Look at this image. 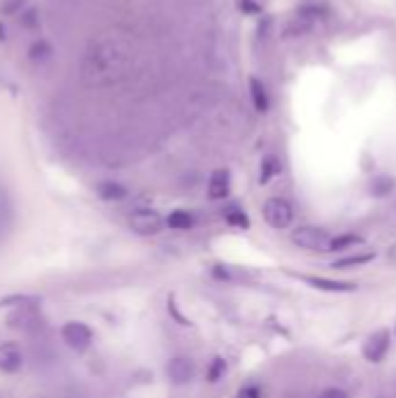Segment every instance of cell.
<instances>
[{
	"label": "cell",
	"instance_id": "cell-1",
	"mask_svg": "<svg viewBox=\"0 0 396 398\" xmlns=\"http://www.w3.org/2000/svg\"><path fill=\"white\" fill-rule=\"evenodd\" d=\"M261 214L268 226L275 230L289 228L291 221H294V207H291V202L287 198H280V196H273V198H268L263 202Z\"/></svg>",
	"mask_w": 396,
	"mask_h": 398
},
{
	"label": "cell",
	"instance_id": "cell-2",
	"mask_svg": "<svg viewBox=\"0 0 396 398\" xmlns=\"http://www.w3.org/2000/svg\"><path fill=\"white\" fill-rule=\"evenodd\" d=\"M291 242H294L298 249H305V251H326L329 249L331 237L319 226H298L291 230Z\"/></svg>",
	"mask_w": 396,
	"mask_h": 398
},
{
	"label": "cell",
	"instance_id": "cell-3",
	"mask_svg": "<svg viewBox=\"0 0 396 398\" xmlns=\"http://www.w3.org/2000/svg\"><path fill=\"white\" fill-rule=\"evenodd\" d=\"M163 223H166L163 216L159 212H154V209H138V212L131 214V219H129L131 230L138 235H145V237L161 233Z\"/></svg>",
	"mask_w": 396,
	"mask_h": 398
},
{
	"label": "cell",
	"instance_id": "cell-4",
	"mask_svg": "<svg viewBox=\"0 0 396 398\" xmlns=\"http://www.w3.org/2000/svg\"><path fill=\"white\" fill-rule=\"evenodd\" d=\"M61 338H64L66 345L75 349V352H85V349L91 345L94 333L85 321H68V324H64V328H61Z\"/></svg>",
	"mask_w": 396,
	"mask_h": 398
},
{
	"label": "cell",
	"instance_id": "cell-5",
	"mask_svg": "<svg viewBox=\"0 0 396 398\" xmlns=\"http://www.w3.org/2000/svg\"><path fill=\"white\" fill-rule=\"evenodd\" d=\"M166 375L173 384H189L196 375V363L191 356H173L166 366Z\"/></svg>",
	"mask_w": 396,
	"mask_h": 398
},
{
	"label": "cell",
	"instance_id": "cell-6",
	"mask_svg": "<svg viewBox=\"0 0 396 398\" xmlns=\"http://www.w3.org/2000/svg\"><path fill=\"white\" fill-rule=\"evenodd\" d=\"M40 324H43V319H40L36 305L15 307V312L8 314V326H10V328H19V331L33 333V331H38Z\"/></svg>",
	"mask_w": 396,
	"mask_h": 398
},
{
	"label": "cell",
	"instance_id": "cell-7",
	"mask_svg": "<svg viewBox=\"0 0 396 398\" xmlns=\"http://www.w3.org/2000/svg\"><path fill=\"white\" fill-rule=\"evenodd\" d=\"M24 368V352L17 342H0V373L15 375Z\"/></svg>",
	"mask_w": 396,
	"mask_h": 398
},
{
	"label": "cell",
	"instance_id": "cell-8",
	"mask_svg": "<svg viewBox=\"0 0 396 398\" xmlns=\"http://www.w3.org/2000/svg\"><path fill=\"white\" fill-rule=\"evenodd\" d=\"M389 352V333L387 331H375L364 340V347H361V354H364L366 361L371 363H380L385 359V354Z\"/></svg>",
	"mask_w": 396,
	"mask_h": 398
},
{
	"label": "cell",
	"instance_id": "cell-9",
	"mask_svg": "<svg viewBox=\"0 0 396 398\" xmlns=\"http://www.w3.org/2000/svg\"><path fill=\"white\" fill-rule=\"evenodd\" d=\"M228 193H231V172L219 168V170H214L210 175V179H207V196H210L212 200H224Z\"/></svg>",
	"mask_w": 396,
	"mask_h": 398
},
{
	"label": "cell",
	"instance_id": "cell-10",
	"mask_svg": "<svg viewBox=\"0 0 396 398\" xmlns=\"http://www.w3.org/2000/svg\"><path fill=\"white\" fill-rule=\"evenodd\" d=\"M12 226H15V205H12L8 189L0 186V242L10 235Z\"/></svg>",
	"mask_w": 396,
	"mask_h": 398
},
{
	"label": "cell",
	"instance_id": "cell-11",
	"mask_svg": "<svg viewBox=\"0 0 396 398\" xmlns=\"http://www.w3.org/2000/svg\"><path fill=\"white\" fill-rule=\"evenodd\" d=\"M305 284L315 286L319 291H331V293H350L357 291V286L352 282H338V279H326V277H317V275H301Z\"/></svg>",
	"mask_w": 396,
	"mask_h": 398
},
{
	"label": "cell",
	"instance_id": "cell-12",
	"mask_svg": "<svg viewBox=\"0 0 396 398\" xmlns=\"http://www.w3.org/2000/svg\"><path fill=\"white\" fill-rule=\"evenodd\" d=\"M96 193L101 196L103 200H108V202H117V200H124L129 196L126 191V186L119 184V182H115V179H103L96 184Z\"/></svg>",
	"mask_w": 396,
	"mask_h": 398
},
{
	"label": "cell",
	"instance_id": "cell-13",
	"mask_svg": "<svg viewBox=\"0 0 396 398\" xmlns=\"http://www.w3.org/2000/svg\"><path fill=\"white\" fill-rule=\"evenodd\" d=\"M249 96H252V103H254L256 112H268V108H270L268 91H266V87H263V82L256 80V77L249 80Z\"/></svg>",
	"mask_w": 396,
	"mask_h": 398
},
{
	"label": "cell",
	"instance_id": "cell-14",
	"mask_svg": "<svg viewBox=\"0 0 396 398\" xmlns=\"http://www.w3.org/2000/svg\"><path fill=\"white\" fill-rule=\"evenodd\" d=\"M193 214L189 212V209H173V212L168 214V219H166V223H168V228L173 230H189L193 226Z\"/></svg>",
	"mask_w": 396,
	"mask_h": 398
},
{
	"label": "cell",
	"instance_id": "cell-15",
	"mask_svg": "<svg viewBox=\"0 0 396 398\" xmlns=\"http://www.w3.org/2000/svg\"><path fill=\"white\" fill-rule=\"evenodd\" d=\"M280 170H282L280 159L273 156V154H268V156H263V161H261V175H259V182H261V184H268V182L273 179L275 175H280Z\"/></svg>",
	"mask_w": 396,
	"mask_h": 398
},
{
	"label": "cell",
	"instance_id": "cell-16",
	"mask_svg": "<svg viewBox=\"0 0 396 398\" xmlns=\"http://www.w3.org/2000/svg\"><path fill=\"white\" fill-rule=\"evenodd\" d=\"M312 26L315 24H310V21H305L301 17H294L287 26H284L282 35L284 38H303V35H308L312 31Z\"/></svg>",
	"mask_w": 396,
	"mask_h": 398
},
{
	"label": "cell",
	"instance_id": "cell-17",
	"mask_svg": "<svg viewBox=\"0 0 396 398\" xmlns=\"http://www.w3.org/2000/svg\"><path fill=\"white\" fill-rule=\"evenodd\" d=\"M296 17H301L305 21H310V24H315V21L326 17V5H322V3H305V5L298 7Z\"/></svg>",
	"mask_w": 396,
	"mask_h": 398
},
{
	"label": "cell",
	"instance_id": "cell-18",
	"mask_svg": "<svg viewBox=\"0 0 396 398\" xmlns=\"http://www.w3.org/2000/svg\"><path fill=\"white\" fill-rule=\"evenodd\" d=\"M375 258L373 251H368V254H352V256H345V258H340V261L333 263V268L336 270H347V268H354V265H366V263H371Z\"/></svg>",
	"mask_w": 396,
	"mask_h": 398
},
{
	"label": "cell",
	"instance_id": "cell-19",
	"mask_svg": "<svg viewBox=\"0 0 396 398\" xmlns=\"http://www.w3.org/2000/svg\"><path fill=\"white\" fill-rule=\"evenodd\" d=\"M29 305H38V298L29 296V293H12V296L0 298V307H29Z\"/></svg>",
	"mask_w": 396,
	"mask_h": 398
},
{
	"label": "cell",
	"instance_id": "cell-20",
	"mask_svg": "<svg viewBox=\"0 0 396 398\" xmlns=\"http://www.w3.org/2000/svg\"><path fill=\"white\" fill-rule=\"evenodd\" d=\"M224 219L228 226H235V228H247L249 226V216L242 212L240 207H231L224 212Z\"/></svg>",
	"mask_w": 396,
	"mask_h": 398
},
{
	"label": "cell",
	"instance_id": "cell-21",
	"mask_svg": "<svg viewBox=\"0 0 396 398\" xmlns=\"http://www.w3.org/2000/svg\"><path fill=\"white\" fill-rule=\"evenodd\" d=\"M392 189H394V179L392 177H387V175H380V177H375L371 182V193L373 196H389L392 193Z\"/></svg>",
	"mask_w": 396,
	"mask_h": 398
},
{
	"label": "cell",
	"instance_id": "cell-22",
	"mask_svg": "<svg viewBox=\"0 0 396 398\" xmlns=\"http://www.w3.org/2000/svg\"><path fill=\"white\" fill-rule=\"evenodd\" d=\"M364 240H361L359 235H338V237H333V240L329 242V249L331 251H340V249H350L354 247V244H361Z\"/></svg>",
	"mask_w": 396,
	"mask_h": 398
},
{
	"label": "cell",
	"instance_id": "cell-23",
	"mask_svg": "<svg viewBox=\"0 0 396 398\" xmlns=\"http://www.w3.org/2000/svg\"><path fill=\"white\" fill-rule=\"evenodd\" d=\"M226 375V361L221 359V356H217V359H212L210 368H207V382H219L221 377Z\"/></svg>",
	"mask_w": 396,
	"mask_h": 398
},
{
	"label": "cell",
	"instance_id": "cell-24",
	"mask_svg": "<svg viewBox=\"0 0 396 398\" xmlns=\"http://www.w3.org/2000/svg\"><path fill=\"white\" fill-rule=\"evenodd\" d=\"M50 56H52V47L50 45H47V42L43 40V42H36V45H33L31 49H29V59L31 61H40V63H43V61H47V59H50Z\"/></svg>",
	"mask_w": 396,
	"mask_h": 398
},
{
	"label": "cell",
	"instance_id": "cell-25",
	"mask_svg": "<svg viewBox=\"0 0 396 398\" xmlns=\"http://www.w3.org/2000/svg\"><path fill=\"white\" fill-rule=\"evenodd\" d=\"M24 5L26 0H3V3H0V14H3V17H15V14H22Z\"/></svg>",
	"mask_w": 396,
	"mask_h": 398
},
{
	"label": "cell",
	"instance_id": "cell-26",
	"mask_svg": "<svg viewBox=\"0 0 396 398\" xmlns=\"http://www.w3.org/2000/svg\"><path fill=\"white\" fill-rule=\"evenodd\" d=\"M319 398H350V396H347L343 389L331 387V389H324L322 394H319Z\"/></svg>",
	"mask_w": 396,
	"mask_h": 398
},
{
	"label": "cell",
	"instance_id": "cell-27",
	"mask_svg": "<svg viewBox=\"0 0 396 398\" xmlns=\"http://www.w3.org/2000/svg\"><path fill=\"white\" fill-rule=\"evenodd\" d=\"M240 398H261V389L259 387H245L240 391Z\"/></svg>",
	"mask_w": 396,
	"mask_h": 398
},
{
	"label": "cell",
	"instance_id": "cell-28",
	"mask_svg": "<svg viewBox=\"0 0 396 398\" xmlns=\"http://www.w3.org/2000/svg\"><path fill=\"white\" fill-rule=\"evenodd\" d=\"M385 258H387V261H389V263H392V265H396V242L392 244V247H389V249H387V254H385Z\"/></svg>",
	"mask_w": 396,
	"mask_h": 398
},
{
	"label": "cell",
	"instance_id": "cell-29",
	"mask_svg": "<svg viewBox=\"0 0 396 398\" xmlns=\"http://www.w3.org/2000/svg\"><path fill=\"white\" fill-rule=\"evenodd\" d=\"M5 38V26H0V40Z\"/></svg>",
	"mask_w": 396,
	"mask_h": 398
},
{
	"label": "cell",
	"instance_id": "cell-30",
	"mask_svg": "<svg viewBox=\"0 0 396 398\" xmlns=\"http://www.w3.org/2000/svg\"><path fill=\"white\" fill-rule=\"evenodd\" d=\"M394 333H396V331H394Z\"/></svg>",
	"mask_w": 396,
	"mask_h": 398
}]
</instances>
